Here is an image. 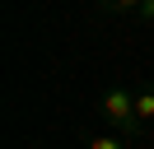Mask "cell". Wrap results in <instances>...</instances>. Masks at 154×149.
Masks as SVG:
<instances>
[{
	"label": "cell",
	"mask_w": 154,
	"mask_h": 149,
	"mask_svg": "<svg viewBox=\"0 0 154 149\" xmlns=\"http://www.w3.org/2000/svg\"><path fill=\"white\" fill-rule=\"evenodd\" d=\"M103 121L112 130H122V135H131V140H140V117H135V89H126V84H112V89L103 93Z\"/></svg>",
	"instance_id": "1"
},
{
	"label": "cell",
	"mask_w": 154,
	"mask_h": 149,
	"mask_svg": "<svg viewBox=\"0 0 154 149\" xmlns=\"http://www.w3.org/2000/svg\"><path fill=\"white\" fill-rule=\"evenodd\" d=\"M84 149H131V135H122V130H98V135L84 140Z\"/></svg>",
	"instance_id": "2"
},
{
	"label": "cell",
	"mask_w": 154,
	"mask_h": 149,
	"mask_svg": "<svg viewBox=\"0 0 154 149\" xmlns=\"http://www.w3.org/2000/svg\"><path fill=\"white\" fill-rule=\"evenodd\" d=\"M135 117H140V126L154 121V89H135Z\"/></svg>",
	"instance_id": "3"
},
{
	"label": "cell",
	"mask_w": 154,
	"mask_h": 149,
	"mask_svg": "<svg viewBox=\"0 0 154 149\" xmlns=\"http://www.w3.org/2000/svg\"><path fill=\"white\" fill-rule=\"evenodd\" d=\"M98 9H103V14H135L140 0H98Z\"/></svg>",
	"instance_id": "4"
},
{
	"label": "cell",
	"mask_w": 154,
	"mask_h": 149,
	"mask_svg": "<svg viewBox=\"0 0 154 149\" xmlns=\"http://www.w3.org/2000/svg\"><path fill=\"white\" fill-rule=\"evenodd\" d=\"M135 14H140V23H154V0H140V9H135Z\"/></svg>",
	"instance_id": "5"
}]
</instances>
